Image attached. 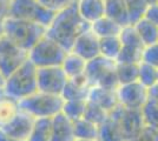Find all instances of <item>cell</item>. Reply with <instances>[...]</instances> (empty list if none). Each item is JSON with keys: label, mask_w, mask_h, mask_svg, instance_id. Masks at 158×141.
<instances>
[{"label": "cell", "mask_w": 158, "mask_h": 141, "mask_svg": "<svg viewBox=\"0 0 158 141\" xmlns=\"http://www.w3.org/2000/svg\"><path fill=\"white\" fill-rule=\"evenodd\" d=\"M90 24L81 18L77 2L58 11L46 28V35L70 51L80 33L90 28Z\"/></svg>", "instance_id": "6da1fadb"}, {"label": "cell", "mask_w": 158, "mask_h": 141, "mask_svg": "<svg viewBox=\"0 0 158 141\" xmlns=\"http://www.w3.org/2000/svg\"><path fill=\"white\" fill-rule=\"evenodd\" d=\"M4 93L15 100H23L38 92V67L27 59L20 67L5 78Z\"/></svg>", "instance_id": "7a4b0ae2"}, {"label": "cell", "mask_w": 158, "mask_h": 141, "mask_svg": "<svg viewBox=\"0 0 158 141\" xmlns=\"http://www.w3.org/2000/svg\"><path fill=\"white\" fill-rule=\"evenodd\" d=\"M2 24L4 35L27 52L46 34V27L35 21L8 17Z\"/></svg>", "instance_id": "3957f363"}, {"label": "cell", "mask_w": 158, "mask_h": 141, "mask_svg": "<svg viewBox=\"0 0 158 141\" xmlns=\"http://www.w3.org/2000/svg\"><path fill=\"white\" fill-rule=\"evenodd\" d=\"M64 99L61 95L48 94L44 92H35L19 101L20 111L33 116L38 118H53L56 114L61 112Z\"/></svg>", "instance_id": "277c9868"}, {"label": "cell", "mask_w": 158, "mask_h": 141, "mask_svg": "<svg viewBox=\"0 0 158 141\" xmlns=\"http://www.w3.org/2000/svg\"><path fill=\"white\" fill-rule=\"evenodd\" d=\"M116 61L98 55L86 61L85 76L90 86H103L106 88L117 89L119 86L116 74Z\"/></svg>", "instance_id": "5b68a950"}, {"label": "cell", "mask_w": 158, "mask_h": 141, "mask_svg": "<svg viewBox=\"0 0 158 141\" xmlns=\"http://www.w3.org/2000/svg\"><path fill=\"white\" fill-rule=\"evenodd\" d=\"M69 51L46 34L28 51V59L38 68L60 66Z\"/></svg>", "instance_id": "8992f818"}, {"label": "cell", "mask_w": 158, "mask_h": 141, "mask_svg": "<svg viewBox=\"0 0 158 141\" xmlns=\"http://www.w3.org/2000/svg\"><path fill=\"white\" fill-rule=\"evenodd\" d=\"M109 118L116 125L124 141H131L145 125L142 109L127 108L122 105L112 109Z\"/></svg>", "instance_id": "52a82bcc"}, {"label": "cell", "mask_w": 158, "mask_h": 141, "mask_svg": "<svg viewBox=\"0 0 158 141\" xmlns=\"http://www.w3.org/2000/svg\"><path fill=\"white\" fill-rule=\"evenodd\" d=\"M56 12L41 5L38 0H12L10 8V17L15 19L35 21L40 25L47 26L51 24Z\"/></svg>", "instance_id": "ba28073f"}, {"label": "cell", "mask_w": 158, "mask_h": 141, "mask_svg": "<svg viewBox=\"0 0 158 141\" xmlns=\"http://www.w3.org/2000/svg\"><path fill=\"white\" fill-rule=\"evenodd\" d=\"M28 59V52L4 35L0 40V73L4 78L20 67Z\"/></svg>", "instance_id": "9c48e42d"}, {"label": "cell", "mask_w": 158, "mask_h": 141, "mask_svg": "<svg viewBox=\"0 0 158 141\" xmlns=\"http://www.w3.org/2000/svg\"><path fill=\"white\" fill-rule=\"evenodd\" d=\"M116 92L119 105L135 109H142L150 98L149 89L144 85H142L138 80L119 85Z\"/></svg>", "instance_id": "30bf717a"}, {"label": "cell", "mask_w": 158, "mask_h": 141, "mask_svg": "<svg viewBox=\"0 0 158 141\" xmlns=\"http://www.w3.org/2000/svg\"><path fill=\"white\" fill-rule=\"evenodd\" d=\"M67 80L69 78L61 66L38 68V91L40 92L61 95Z\"/></svg>", "instance_id": "8fae6325"}, {"label": "cell", "mask_w": 158, "mask_h": 141, "mask_svg": "<svg viewBox=\"0 0 158 141\" xmlns=\"http://www.w3.org/2000/svg\"><path fill=\"white\" fill-rule=\"evenodd\" d=\"M34 118L23 111L14 116L5 126L0 127L11 139L15 141H27L32 131Z\"/></svg>", "instance_id": "7c38bea8"}, {"label": "cell", "mask_w": 158, "mask_h": 141, "mask_svg": "<svg viewBox=\"0 0 158 141\" xmlns=\"http://www.w3.org/2000/svg\"><path fill=\"white\" fill-rule=\"evenodd\" d=\"M73 53L78 54L84 60L89 61L100 55L99 52V38L91 31V28L84 31L78 35L70 49Z\"/></svg>", "instance_id": "4fadbf2b"}, {"label": "cell", "mask_w": 158, "mask_h": 141, "mask_svg": "<svg viewBox=\"0 0 158 141\" xmlns=\"http://www.w3.org/2000/svg\"><path fill=\"white\" fill-rule=\"evenodd\" d=\"M87 100L97 104L109 113L119 105L116 89L106 88L103 86H92L89 91Z\"/></svg>", "instance_id": "5bb4252c"}, {"label": "cell", "mask_w": 158, "mask_h": 141, "mask_svg": "<svg viewBox=\"0 0 158 141\" xmlns=\"http://www.w3.org/2000/svg\"><path fill=\"white\" fill-rule=\"evenodd\" d=\"M90 88L91 86L84 73L67 80L61 96L64 100H86Z\"/></svg>", "instance_id": "9a60e30c"}, {"label": "cell", "mask_w": 158, "mask_h": 141, "mask_svg": "<svg viewBox=\"0 0 158 141\" xmlns=\"http://www.w3.org/2000/svg\"><path fill=\"white\" fill-rule=\"evenodd\" d=\"M73 121L61 112L52 118V141H74Z\"/></svg>", "instance_id": "2e32d148"}, {"label": "cell", "mask_w": 158, "mask_h": 141, "mask_svg": "<svg viewBox=\"0 0 158 141\" xmlns=\"http://www.w3.org/2000/svg\"><path fill=\"white\" fill-rule=\"evenodd\" d=\"M77 8L81 18L91 25L105 15V0H78Z\"/></svg>", "instance_id": "e0dca14e"}, {"label": "cell", "mask_w": 158, "mask_h": 141, "mask_svg": "<svg viewBox=\"0 0 158 141\" xmlns=\"http://www.w3.org/2000/svg\"><path fill=\"white\" fill-rule=\"evenodd\" d=\"M105 15L122 27L131 25L125 0H105Z\"/></svg>", "instance_id": "ac0fdd59"}, {"label": "cell", "mask_w": 158, "mask_h": 141, "mask_svg": "<svg viewBox=\"0 0 158 141\" xmlns=\"http://www.w3.org/2000/svg\"><path fill=\"white\" fill-rule=\"evenodd\" d=\"M60 66L67 75V78L71 79V78H74V76H78V75L85 73L86 60H84L81 57H79L78 54L69 51Z\"/></svg>", "instance_id": "d6986e66"}, {"label": "cell", "mask_w": 158, "mask_h": 141, "mask_svg": "<svg viewBox=\"0 0 158 141\" xmlns=\"http://www.w3.org/2000/svg\"><path fill=\"white\" fill-rule=\"evenodd\" d=\"M91 31L96 34L98 38H105V37H113V35H119L123 27L116 21L110 19L109 17L103 15L98 20L93 21L91 24Z\"/></svg>", "instance_id": "ffe728a7"}, {"label": "cell", "mask_w": 158, "mask_h": 141, "mask_svg": "<svg viewBox=\"0 0 158 141\" xmlns=\"http://www.w3.org/2000/svg\"><path fill=\"white\" fill-rule=\"evenodd\" d=\"M27 141H52V118L35 119Z\"/></svg>", "instance_id": "44dd1931"}, {"label": "cell", "mask_w": 158, "mask_h": 141, "mask_svg": "<svg viewBox=\"0 0 158 141\" xmlns=\"http://www.w3.org/2000/svg\"><path fill=\"white\" fill-rule=\"evenodd\" d=\"M19 111V101L4 93L2 96H0V127L8 123Z\"/></svg>", "instance_id": "7402d4cb"}, {"label": "cell", "mask_w": 158, "mask_h": 141, "mask_svg": "<svg viewBox=\"0 0 158 141\" xmlns=\"http://www.w3.org/2000/svg\"><path fill=\"white\" fill-rule=\"evenodd\" d=\"M133 26L136 28L138 35L140 37L142 41H143L144 47L152 45V44L158 41V26L153 25L152 22L142 18L138 21H136L133 24Z\"/></svg>", "instance_id": "603a6c76"}, {"label": "cell", "mask_w": 158, "mask_h": 141, "mask_svg": "<svg viewBox=\"0 0 158 141\" xmlns=\"http://www.w3.org/2000/svg\"><path fill=\"white\" fill-rule=\"evenodd\" d=\"M123 44L119 39V35L113 37H105V38H99V52L100 55L105 57L111 60H117L119 53L122 51Z\"/></svg>", "instance_id": "cb8c5ba5"}, {"label": "cell", "mask_w": 158, "mask_h": 141, "mask_svg": "<svg viewBox=\"0 0 158 141\" xmlns=\"http://www.w3.org/2000/svg\"><path fill=\"white\" fill-rule=\"evenodd\" d=\"M74 136L77 139H98L99 126L85 118L73 121Z\"/></svg>", "instance_id": "d4e9b609"}, {"label": "cell", "mask_w": 158, "mask_h": 141, "mask_svg": "<svg viewBox=\"0 0 158 141\" xmlns=\"http://www.w3.org/2000/svg\"><path fill=\"white\" fill-rule=\"evenodd\" d=\"M139 64H116V74L119 85L138 80Z\"/></svg>", "instance_id": "484cf974"}, {"label": "cell", "mask_w": 158, "mask_h": 141, "mask_svg": "<svg viewBox=\"0 0 158 141\" xmlns=\"http://www.w3.org/2000/svg\"><path fill=\"white\" fill-rule=\"evenodd\" d=\"M138 81L148 89L153 87L158 82V68L148 62L140 61L138 69Z\"/></svg>", "instance_id": "4316f807"}, {"label": "cell", "mask_w": 158, "mask_h": 141, "mask_svg": "<svg viewBox=\"0 0 158 141\" xmlns=\"http://www.w3.org/2000/svg\"><path fill=\"white\" fill-rule=\"evenodd\" d=\"M109 112L105 111L104 108L98 106L97 104H94L92 101L86 99V106H85V112H84V116L87 120L92 121L96 125L100 126L103 122H105L109 118Z\"/></svg>", "instance_id": "83f0119b"}, {"label": "cell", "mask_w": 158, "mask_h": 141, "mask_svg": "<svg viewBox=\"0 0 158 141\" xmlns=\"http://www.w3.org/2000/svg\"><path fill=\"white\" fill-rule=\"evenodd\" d=\"M86 100H64L61 113L65 114L70 120L76 121L84 116Z\"/></svg>", "instance_id": "f1b7e54d"}, {"label": "cell", "mask_w": 158, "mask_h": 141, "mask_svg": "<svg viewBox=\"0 0 158 141\" xmlns=\"http://www.w3.org/2000/svg\"><path fill=\"white\" fill-rule=\"evenodd\" d=\"M142 114L145 125L158 131V101L149 98L142 108Z\"/></svg>", "instance_id": "f546056e"}, {"label": "cell", "mask_w": 158, "mask_h": 141, "mask_svg": "<svg viewBox=\"0 0 158 141\" xmlns=\"http://www.w3.org/2000/svg\"><path fill=\"white\" fill-rule=\"evenodd\" d=\"M119 39L122 41L123 46L144 48V44H143V41H142L133 25H127V26L123 27L120 33H119Z\"/></svg>", "instance_id": "4dcf8cb0"}, {"label": "cell", "mask_w": 158, "mask_h": 141, "mask_svg": "<svg viewBox=\"0 0 158 141\" xmlns=\"http://www.w3.org/2000/svg\"><path fill=\"white\" fill-rule=\"evenodd\" d=\"M143 49L139 47L123 46L116 62L118 64H139L143 57Z\"/></svg>", "instance_id": "1f68e13d"}, {"label": "cell", "mask_w": 158, "mask_h": 141, "mask_svg": "<svg viewBox=\"0 0 158 141\" xmlns=\"http://www.w3.org/2000/svg\"><path fill=\"white\" fill-rule=\"evenodd\" d=\"M98 139L99 141H124L116 125L110 118H107V120L99 126Z\"/></svg>", "instance_id": "d6a6232c"}, {"label": "cell", "mask_w": 158, "mask_h": 141, "mask_svg": "<svg viewBox=\"0 0 158 141\" xmlns=\"http://www.w3.org/2000/svg\"><path fill=\"white\" fill-rule=\"evenodd\" d=\"M130 14V22L133 25L136 21L143 18L146 7L150 5L149 0H125Z\"/></svg>", "instance_id": "836d02e7"}, {"label": "cell", "mask_w": 158, "mask_h": 141, "mask_svg": "<svg viewBox=\"0 0 158 141\" xmlns=\"http://www.w3.org/2000/svg\"><path fill=\"white\" fill-rule=\"evenodd\" d=\"M142 61L148 62V64L158 68V41L152 44V45L144 47Z\"/></svg>", "instance_id": "e575fe53"}, {"label": "cell", "mask_w": 158, "mask_h": 141, "mask_svg": "<svg viewBox=\"0 0 158 141\" xmlns=\"http://www.w3.org/2000/svg\"><path fill=\"white\" fill-rule=\"evenodd\" d=\"M38 1L41 5L47 7L48 10H51V11L57 13L58 11H61L66 7L76 4L78 0H38Z\"/></svg>", "instance_id": "d590c367"}, {"label": "cell", "mask_w": 158, "mask_h": 141, "mask_svg": "<svg viewBox=\"0 0 158 141\" xmlns=\"http://www.w3.org/2000/svg\"><path fill=\"white\" fill-rule=\"evenodd\" d=\"M131 141H158V131L148 125H144V127Z\"/></svg>", "instance_id": "8d00e7d4"}, {"label": "cell", "mask_w": 158, "mask_h": 141, "mask_svg": "<svg viewBox=\"0 0 158 141\" xmlns=\"http://www.w3.org/2000/svg\"><path fill=\"white\" fill-rule=\"evenodd\" d=\"M143 18L146 19L148 21L152 22L153 25L158 26V2L150 4L149 6L146 7Z\"/></svg>", "instance_id": "74e56055"}, {"label": "cell", "mask_w": 158, "mask_h": 141, "mask_svg": "<svg viewBox=\"0 0 158 141\" xmlns=\"http://www.w3.org/2000/svg\"><path fill=\"white\" fill-rule=\"evenodd\" d=\"M11 1L12 0H0V21H4L10 17Z\"/></svg>", "instance_id": "f35d334b"}, {"label": "cell", "mask_w": 158, "mask_h": 141, "mask_svg": "<svg viewBox=\"0 0 158 141\" xmlns=\"http://www.w3.org/2000/svg\"><path fill=\"white\" fill-rule=\"evenodd\" d=\"M149 94H150V98L153 99V100L158 101V82L149 89Z\"/></svg>", "instance_id": "ab89813d"}, {"label": "cell", "mask_w": 158, "mask_h": 141, "mask_svg": "<svg viewBox=\"0 0 158 141\" xmlns=\"http://www.w3.org/2000/svg\"><path fill=\"white\" fill-rule=\"evenodd\" d=\"M4 21H0V40L2 39V37H4V24H2Z\"/></svg>", "instance_id": "60d3db41"}, {"label": "cell", "mask_w": 158, "mask_h": 141, "mask_svg": "<svg viewBox=\"0 0 158 141\" xmlns=\"http://www.w3.org/2000/svg\"><path fill=\"white\" fill-rule=\"evenodd\" d=\"M4 82H5V78L2 76V74L0 73V87H2V86H4Z\"/></svg>", "instance_id": "b9f144b4"}, {"label": "cell", "mask_w": 158, "mask_h": 141, "mask_svg": "<svg viewBox=\"0 0 158 141\" xmlns=\"http://www.w3.org/2000/svg\"><path fill=\"white\" fill-rule=\"evenodd\" d=\"M74 141H99V139H77Z\"/></svg>", "instance_id": "7bdbcfd3"}, {"label": "cell", "mask_w": 158, "mask_h": 141, "mask_svg": "<svg viewBox=\"0 0 158 141\" xmlns=\"http://www.w3.org/2000/svg\"><path fill=\"white\" fill-rule=\"evenodd\" d=\"M4 95V89H2V87H0V96H2Z\"/></svg>", "instance_id": "ee69618b"}, {"label": "cell", "mask_w": 158, "mask_h": 141, "mask_svg": "<svg viewBox=\"0 0 158 141\" xmlns=\"http://www.w3.org/2000/svg\"><path fill=\"white\" fill-rule=\"evenodd\" d=\"M158 0H149V2H150V4H153V2H157Z\"/></svg>", "instance_id": "f6af8a7d"}, {"label": "cell", "mask_w": 158, "mask_h": 141, "mask_svg": "<svg viewBox=\"0 0 158 141\" xmlns=\"http://www.w3.org/2000/svg\"><path fill=\"white\" fill-rule=\"evenodd\" d=\"M157 2H158V1H157Z\"/></svg>", "instance_id": "bcb514c9"}]
</instances>
